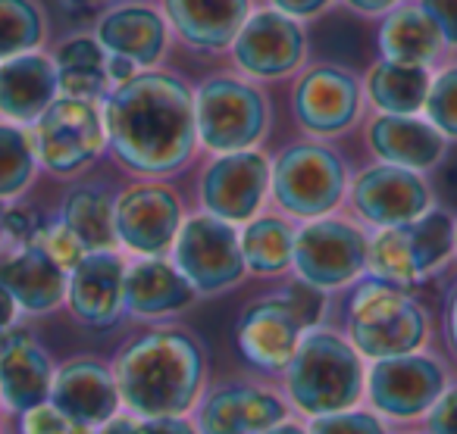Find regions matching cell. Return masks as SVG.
Returning a JSON list of instances; mask_svg holds the SVG:
<instances>
[{
	"instance_id": "obj_1",
	"label": "cell",
	"mask_w": 457,
	"mask_h": 434,
	"mask_svg": "<svg viewBox=\"0 0 457 434\" xmlns=\"http://www.w3.org/2000/svg\"><path fill=\"white\" fill-rule=\"evenodd\" d=\"M104 126L122 166L141 176H170L197 147L195 94L179 76L141 70L107 94Z\"/></svg>"
},
{
	"instance_id": "obj_2",
	"label": "cell",
	"mask_w": 457,
	"mask_h": 434,
	"mask_svg": "<svg viewBox=\"0 0 457 434\" xmlns=\"http://www.w3.org/2000/svg\"><path fill=\"white\" fill-rule=\"evenodd\" d=\"M113 375L129 413L138 419L185 415L207 375L204 350L182 328H154L116 353Z\"/></svg>"
},
{
	"instance_id": "obj_3",
	"label": "cell",
	"mask_w": 457,
	"mask_h": 434,
	"mask_svg": "<svg viewBox=\"0 0 457 434\" xmlns=\"http://www.w3.org/2000/svg\"><path fill=\"white\" fill-rule=\"evenodd\" d=\"M367 388L363 359L342 334L311 328L286 365V390L307 415H326L361 403Z\"/></svg>"
},
{
	"instance_id": "obj_4",
	"label": "cell",
	"mask_w": 457,
	"mask_h": 434,
	"mask_svg": "<svg viewBox=\"0 0 457 434\" xmlns=\"http://www.w3.org/2000/svg\"><path fill=\"white\" fill-rule=\"evenodd\" d=\"M429 322L404 288L370 278L348 303V338L367 359H388L413 353L426 344Z\"/></svg>"
},
{
	"instance_id": "obj_5",
	"label": "cell",
	"mask_w": 457,
	"mask_h": 434,
	"mask_svg": "<svg viewBox=\"0 0 457 434\" xmlns=\"http://www.w3.org/2000/svg\"><path fill=\"white\" fill-rule=\"evenodd\" d=\"M454 253V219L445 209H426L413 222L379 228L367 247V272L379 282L413 288L442 269Z\"/></svg>"
},
{
	"instance_id": "obj_6",
	"label": "cell",
	"mask_w": 457,
	"mask_h": 434,
	"mask_svg": "<svg viewBox=\"0 0 457 434\" xmlns=\"http://www.w3.org/2000/svg\"><path fill=\"white\" fill-rule=\"evenodd\" d=\"M197 141L213 153L251 151L263 138L270 110L254 85L232 76H216L204 82L195 94Z\"/></svg>"
},
{
	"instance_id": "obj_7",
	"label": "cell",
	"mask_w": 457,
	"mask_h": 434,
	"mask_svg": "<svg viewBox=\"0 0 457 434\" xmlns=\"http://www.w3.org/2000/svg\"><path fill=\"white\" fill-rule=\"evenodd\" d=\"M32 147L38 166L54 176H72L95 163L107 147V126L95 101L60 94L32 122Z\"/></svg>"
},
{
	"instance_id": "obj_8",
	"label": "cell",
	"mask_w": 457,
	"mask_h": 434,
	"mask_svg": "<svg viewBox=\"0 0 457 434\" xmlns=\"http://www.w3.org/2000/svg\"><path fill=\"white\" fill-rule=\"evenodd\" d=\"M348 172L326 144H292L273 166V197L286 213L301 219L329 216L342 203Z\"/></svg>"
},
{
	"instance_id": "obj_9",
	"label": "cell",
	"mask_w": 457,
	"mask_h": 434,
	"mask_svg": "<svg viewBox=\"0 0 457 434\" xmlns=\"http://www.w3.org/2000/svg\"><path fill=\"white\" fill-rule=\"evenodd\" d=\"M172 263L197 294H220L242 282L248 272L236 225L213 213L191 216L182 222L172 241Z\"/></svg>"
},
{
	"instance_id": "obj_10",
	"label": "cell",
	"mask_w": 457,
	"mask_h": 434,
	"mask_svg": "<svg viewBox=\"0 0 457 434\" xmlns=\"http://www.w3.org/2000/svg\"><path fill=\"white\" fill-rule=\"evenodd\" d=\"M367 234L345 219L320 216L295 232V272L323 291L351 284L367 272Z\"/></svg>"
},
{
	"instance_id": "obj_11",
	"label": "cell",
	"mask_w": 457,
	"mask_h": 434,
	"mask_svg": "<svg viewBox=\"0 0 457 434\" xmlns=\"http://www.w3.org/2000/svg\"><path fill=\"white\" fill-rule=\"evenodd\" d=\"M448 388V375L438 359L426 353H401V356L373 359L367 375L370 403L388 419H420Z\"/></svg>"
},
{
	"instance_id": "obj_12",
	"label": "cell",
	"mask_w": 457,
	"mask_h": 434,
	"mask_svg": "<svg viewBox=\"0 0 457 434\" xmlns=\"http://www.w3.org/2000/svg\"><path fill=\"white\" fill-rule=\"evenodd\" d=\"M273 182V166L261 151L220 153L201 178L204 209L226 222H251Z\"/></svg>"
},
{
	"instance_id": "obj_13",
	"label": "cell",
	"mask_w": 457,
	"mask_h": 434,
	"mask_svg": "<svg viewBox=\"0 0 457 434\" xmlns=\"http://www.w3.org/2000/svg\"><path fill=\"white\" fill-rule=\"evenodd\" d=\"M116 238L141 257H163L182 228V203L163 184H135L113 201Z\"/></svg>"
},
{
	"instance_id": "obj_14",
	"label": "cell",
	"mask_w": 457,
	"mask_h": 434,
	"mask_svg": "<svg viewBox=\"0 0 457 434\" xmlns=\"http://www.w3.org/2000/svg\"><path fill=\"white\" fill-rule=\"evenodd\" d=\"M304 29L295 16L279 10H257L248 13L245 26L232 41V57L238 70L254 78H282L295 72L304 60Z\"/></svg>"
},
{
	"instance_id": "obj_15",
	"label": "cell",
	"mask_w": 457,
	"mask_h": 434,
	"mask_svg": "<svg viewBox=\"0 0 457 434\" xmlns=\"http://www.w3.org/2000/svg\"><path fill=\"white\" fill-rule=\"evenodd\" d=\"M354 209L361 219H367L376 228L388 225H404L423 216L432 207V191L423 182V176L404 166L379 163L363 169L354 178V191H351Z\"/></svg>"
},
{
	"instance_id": "obj_16",
	"label": "cell",
	"mask_w": 457,
	"mask_h": 434,
	"mask_svg": "<svg viewBox=\"0 0 457 434\" xmlns=\"http://www.w3.org/2000/svg\"><path fill=\"white\" fill-rule=\"evenodd\" d=\"M295 116L313 135H338L361 116V85L338 66H313L295 85Z\"/></svg>"
},
{
	"instance_id": "obj_17",
	"label": "cell",
	"mask_w": 457,
	"mask_h": 434,
	"mask_svg": "<svg viewBox=\"0 0 457 434\" xmlns=\"http://www.w3.org/2000/svg\"><path fill=\"white\" fill-rule=\"evenodd\" d=\"M238 350L254 369L261 372H286L298 350L304 328L295 319V313L279 297H263L245 307L236 328Z\"/></svg>"
},
{
	"instance_id": "obj_18",
	"label": "cell",
	"mask_w": 457,
	"mask_h": 434,
	"mask_svg": "<svg viewBox=\"0 0 457 434\" xmlns=\"http://www.w3.org/2000/svg\"><path fill=\"white\" fill-rule=\"evenodd\" d=\"M288 419V403L254 384H222L204 397L197 434H263Z\"/></svg>"
},
{
	"instance_id": "obj_19",
	"label": "cell",
	"mask_w": 457,
	"mask_h": 434,
	"mask_svg": "<svg viewBox=\"0 0 457 434\" xmlns=\"http://www.w3.org/2000/svg\"><path fill=\"white\" fill-rule=\"evenodd\" d=\"M51 403L63 409V415H70L82 431H91L113 419L122 397L113 369L97 359H70L54 372Z\"/></svg>"
},
{
	"instance_id": "obj_20",
	"label": "cell",
	"mask_w": 457,
	"mask_h": 434,
	"mask_svg": "<svg viewBox=\"0 0 457 434\" xmlns=\"http://www.w3.org/2000/svg\"><path fill=\"white\" fill-rule=\"evenodd\" d=\"M122 282H126V263L113 250L85 253L79 266L70 272L66 300L79 322L91 328H110L126 313L122 303Z\"/></svg>"
},
{
	"instance_id": "obj_21",
	"label": "cell",
	"mask_w": 457,
	"mask_h": 434,
	"mask_svg": "<svg viewBox=\"0 0 457 434\" xmlns=\"http://www.w3.org/2000/svg\"><path fill=\"white\" fill-rule=\"evenodd\" d=\"M54 363L26 328H0V397L13 413L51 400Z\"/></svg>"
},
{
	"instance_id": "obj_22",
	"label": "cell",
	"mask_w": 457,
	"mask_h": 434,
	"mask_svg": "<svg viewBox=\"0 0 457 434\" xmlns=\"http://www.w3.org/2000/svg\"><path fill=\"white\" fill-rule=\"evenodd\" d=\"M60 97L57 63L38 51L20 53L0 63V116L20 126H32Z\"/></svg>"
},
{
	"instance_id": "obj_23",
	"label": "cell",
	"mask_w": 457,
	"mask_h": 434,
	"mask_svg": "<svg viewBox=\"0 0 457 434\" xmlns=\"http://www.w3.org/2000/svg\"><path fill=\"white\" fill-rule=\"evenodd\" d=\"M0 284L13 294L22 313L45 315L66 300L70 272L54 263L38 244H22L0 259Z\"/></svg>"
},
{
	"instance_id": "obj_24",
	"label": "cell",
	"mask_w": 457,
	"mask_h": 434,
	"mask_svg": "<svg viewBox=\"0 0 457 434\" xmlns=\"http://www.w3.org/2000/svg\"><path fill=\"white\" fill-rule=\"evenodd\" d=\"M367 141L382 163L404 166L413 172H426L445 157L448 138L420 116L382 113L367 128Z\"/></svg>"
},
{
	"instance_id": "obj_25",
	"label": "cell",
	"mask_w": 457,
	"mask_h": 434,
	"mask_svg": "<svg viewBox=\"0 0 457 434\" xmlns=\"http://www.w3.org/2000/svg\"><path fill=\"white\" fill-rule=\"evenodd\" d=\"M195 297L197 291L176 269V263H166L160 257H145L138 263L126 266L122 303H126V313L138 315V319L179 313V309L191 307Z\"/></svg>"
},
{
	"instance_id": "obj_26",
	"label": "cell",
	"mask_w": 457,
	"mask_h": 434,
	"mask_svg": "<svg viewBox=\"0 0 457 434\" xmlns=\"http://www.w3.org/2000/svg\"><path fill=\"white\" fill-rule=\"evenodd\" d=\"M166 20L197 51H226L251 13V0H163Z\"/></svg>"
},
{
	"instance_id": "obj_27",
	"label": "cell",
	"mask_w": 457,
	"mask_h": 434,
	"mask_svg": "<svg viewBox=\"0 0 457 434\" xmlns=\"http://www.w3.org/2000/svg\"><path fill=\"white\" fill-rule=\"evenodd\" d=\"M97 45L107 53L126 57L138 66H154L166 51V20L145 4L113 7L97 20Z\"/></svg>"
},
{
	"instance_id": "obj_28",
	"label": "cell",
	"mask_w": 457,
	"mask_h": 434,
	"mask_svg": "<svg viewBox=\"0 0 457 434\" xmlns=\"http://www.w3.org/2000/svg\"><path fill=\"white\" fill-rule=\"evenodd\" d=\"M445 35L423 7H395L379 26V51L386 60L432 66L445 53Z\"/></svg>"
},
{
	"instance_id": "obj_29",
	"label": "cell",
	"mask_w": 457,
	"mask_h": 434,
	"mask_svg": "<svg viewBox=\"0 0 457 434\" xmlns=\"http://www.w3.org/2000/svg\"><path fill=\"white\" fill-rule=\"evenodd\" d=\"M432 72L429 66H411L398 60H382L367 76V97L379 113L417 116L426 107Z\"/></svg>"
},
{
	"instance_id": "obj_30",
	"label": "cell",
	"mask_w": 457,
	"mask_h": 434,
	"mask_svg": "<svg viewBox=\"0 0 457 434\" xmlns=\"http://www.w3.org/2000/svg\"><path fill=\"white\" fill-rule=\"evenodd\" d=\"M60 219L66 222L72 234L82 241L88 253L95 250H113L120 244L116 238V216L113 201L97 188H76L66 194Z\"/></svg>"
},
{
	"instance_id": "obj_31",
	"label": "cell",
	"mask_w": 457,
	"mask_h": 434,
	"mask_svg": "<svg viewBox=\"0 0 457 434\" xmlns=\"http://www.w3.org/2000/svg\"><path fill=\"white\" fill-rule=\"evenodd\" d=\"M242 257L254 275H279L295 259V232L279 216H257L238 232Z\"/></svg>"
},
{
	"instance_id": "obj_32",
	"label": "cell",
	"mask_w": 457,
	"mask_h": 434,
	"mask_svg": "<svg viewBox=\"0 0 457 434\" xmlns=\"http://www.w3.org/2000/svg\"><path fill=\"white\" fill-rule=\"evenodd\" d=\"M45 41V13L35 0H0V63L38 51Z\"/></svg>"
},
{
	"instance_id": "obj_33",
	"label": "cell",
	"mask_w": 457,
	"mask_h": 434,
	"mask_svg": "<svg viewBox=\"0 0 457 434\" xmlns=\"http://www.w3.org/2000/svg\"><path fill=\"white\" fill-rule=\"evenodd\" d=\"M35 157L32 135L20 126L0 122V201H13L32 184L35 178Z\"/></svg>"
},
{
	"instance_id": "obj_34",
	"label": "cell",
	"mask_w": 457,
	"mask_h": 434,
	"mask_svg": "<svg viewBox=\"0 0 457 434\" xmlns=\"http://www.w3.org/2000/svg\"><path fill=\"white\" fill-rule=\"evenodd\" d=\"M426 119L445 135L457 141V63L445 66L432 76L429 94H426Z\"/></svg>"
},
{
	"instance_id": "obj_35",
	"label": "cell",
	"mask_w": 457,
	"mask_h": 434,
	"mask_svg": "<svg viewBox=\"0 0 457 434\" xmlns=\"http://www.w3.org/2000/svg\"><path fill=\"white\" fill-rule=\"evenodd\" d=\"M307 434H388L382 419L376 413H363V409H338V413L311 415Z\"/></svg>"
},
{
	"instance_id": "obj_36",
	"label": "cell",
	"mask_w": 457,
	"mask_h": 434,
	"mask_svg": "<svg viewBox=\"0 0 457 434\" xmlns=\"http://www.w3.org/2000/svg\"><path fill=\"white\" fill-rule=\"evenodd\" d=\"M35 244L41 247V250L47 253V257L54 259L57 266H63L66 272H72L79 266V259L85 257V247H82V241L76 238V234L66 228V222L63 219H57V222H45L41 225V232H38V238H35Z\"/></svg>"
},
{
	"instance_id": "obj_37",
	"label": "cell",
	"mask_w": 457,
	"mask_h": 434,
	"mask_svg": "<svg viewBox=\"0 0 457 434\" xmlns=\"http://www.w3.org/2000/svg\"><path fill=\"white\" fill-rule=\"evenodd\" d=\"M57 72H107V51L97 38H70L54 53Z\"/></svg>"
},
{
	"instance_id": "obj_38",
	"label": "cell",
	"mask_w": 457,
	"mask_h": 434,
	"mask_svg": "<svg viewBox=\"0 0 457 434\" xmlns=\"http://www.w3.org/2000/svg\"><path fill=\"white\" fill-rule=\"evenodd\" d=\"M276 297H279V300L286 303L288 309H292L295 319L301 322V328H304V332L317 328L320 319H323L326 300H323V288H317V284L295 282V284H288V288H282Z\"/></svg>"
},
{
	"instance_id": "obj_39",
	"label": "cell",
	"mask_w": 457,
	"mask_h": 434,
	"mask_svg": "<svg viewBox=\"0 0 457 434\" xmlns=\"http://www.w3.org/2000/svg\"><path fill=\"white\" fill-rule=\"evenodd\" d=\"M20 434H88L63 415V409H57L51 400L38 403V406L20 413Z\"/></svg>"
},
{
	"instance_id": "obj_40",
	"label": "cell",
	"mask_w": 457,
	"mask_h": 434,
	"mask_svg": "<svg viewBox=\"0 0 457 434\" xmlns=\"http://www.w3.org/2000/svg\"><path fill=\"white\" fill-rule=\"evenodd\" d=\"M426 434H457V384L445 388L426 413Z\"/></svg>"
},
{
	"instance_id": "obj_41",
	"label": "cell",
	"mask_w": 457,
	"mask_h": 434,
	"mask_svg": "<svg viewBox=\"0 0 457 434\" xmlns=\"http://www.w3.org/2000/svg\"><path fill=\"white\" fill-rule=\"evenodd\" d=\"M41 225H45V222H41L38 216H35L32 209H26V207H13V209H7V213H4V234H7L16 247L35 244Z\"/></svg>"
},
{
	"instance_id": "obj_42",
	"label": "cell",
	"mask_w": 457,
	"mask_h": 434,
	"mask_svg": "<svg viewBox=\"0 0 457 434\" xmlns=\"http://www.w3.org/2000/svg\"><path fill=\"white\" fill-rule=\"evenodd\" d=\"M420 7L436 20V26L442 29L445 45L457 47V0H420Z\"/></svg>"
},
{
	"instance_id": "obj_43",
	"label": "cell",
	"mask_w": 457,
	"mask_h": 434,
	"mask_svg": "<svg viewBox=\"0 0 457 434\" xmlns=\"http://www.w3.org/2000/svg\"><path fill=\"white\" fill-rule=\"evenodd\" d=\"M138 434H197L185 415H160V419H141Z\"/></svg>"
},
{
	"instance_id": "obj_44",
	"label": "cell",
	"mask_w": 457,
	"mask_h": 434,
	"mask_svg": "<svg viewBox=\"0 0 457 434\" xmlns=\"http://www.w3.org/2000/svg\"><path fill=\"white\" fill-rule=\"evenodd\" d=\"M273 10L286 16H295V20H307V16H317L329 7V0H270Z\"/></svg>"
},
{
	"instance_id": "obj_45",
	"label": "cell",
	"mask_w": 457,
	"mask_h": 434,
	"mask_svg": "<svg viewBox=\"0 0 457 434\" xmlns=\"http://www.w3.org/2000/svg\"><path fill=\"white\" fill-rule=\"evenodd\" d=\"M141 66L138 63H132V60H126V57H116V53H107V78H110V85H122V82H129V78L138 72Z\"/></svg>"
},
{
	"instance_id": "obj_46",
	"label": "cell",
	"mask_w": 457,
	"mask_h": 434,
	"mask_svg": "<svg viewBox=\"0 0 457 434\" xmlns=\"http://www.w3.org/2000/svg\"><path fill=\"white\" fill-rule=\"evenodd\" d=\"M138 415H113L104 425L91 428L88 434H138Z\"/></svg>"
},
{
	"instance_id": "obj_47",
	"label": "cell",
	"mask_w": 457,
	"mask_h": 434,
	"mask_svg": "<svg viewBox=\"0 0 457 434\" xmlns=\"http://www.w3.org/2000/svg\"><path fill=\"white\" fill-rule=\"evenodd\" d=\"M351 10L357 13H367V16H379V13H388L401 4V0H345Z\"/></svg>"
},
{
	"instance_id": "obj_48",
	"label": "cell",
	"mask_w": 457,
	"mask_h": 434,
	"mask_svg": "<svg viewBox=\"0 0 457 434\" xmlns=\"http://www.w3.org/2000/svg\"><path fill=\"white\" fill-rule=\"evenodd\" d=\"M445 332H448V344L457 353V288L451 291L448 307H445Z\"/></svg>"
},
{
	"instance_id": "obj_49",
	"label": "cell",
	"mask_w": 457,
	"mask_h": 434,
	"mask_svg": "<svg viewBox=\"0 0 457 434\" xmlns=\"http://www.w3.org/2000/svg\"><path fill=\"white\" fill-rule=\"evenodd\" d=\"M16 300H13V294H10L4 284H0V328H10V325H16Z\"/></svg>"
},
{
	"instance_id": "obj_50",
	"label": "cell",
	"mask_w": 457,
	"mask_h": 434,
	"mask_svg": "<svg viewBox=\"0 0 457 434\" xmlns=\"http://www.w3.org/2000/svg\"><path fill=\"white\" fill-rule=\"evenodd\" d=\"M263 434H307V428H301V425H295V422H279L276 428H270V431H263Z\"/></svg>"
},
{
	"instance_id": "obj_51",
	"label": "cell",
	"mask_w": 457,
	"mask_h": 434,
	"mask_svg": "<svg viewBox=\"0 0 457 434\" xmlns=\"http://www.w3.org/2000/svg\"><path fill=\"white\" fill-rule=\"evenodd\" d=\"M0 238H4V213H0Z\"/></svg>"
},
{
	"instance_id": "obj_52",
	"label": "cell",
	"mask_w": 457,
	"mask_h": 434,
	"mask_svg": "<svg viewBox=\"0 0 457 434\" xmlns=\"http://www.w3.org/2000/svg\"><path fill=\"white\" fill-rule=\"evenodd\" d=\"M454 253H457V222H454Z\"/></svg>"
},
{
	"instance_id": "obj_53",
	"label": "cell",
	"mask_w": 457,
	"mask_h": 434,
	"mask_svg": "<svg viewBox=\"0 0 457 434\" xmlns=\"http://www.w3.org/2000/svg\"><path fill=\"white\" fill-rule=\"evenodd\" d=\"M0 406H4V397H0Z\"/></svg>"
},
{
	"instance_id": "obj_54",
	"label": "cell",
	"mask_w": 457,
	"mask_h": 434,
	"mask_svg": "<svg viewBox=\"0 0 457 434\" xmlns=\"http://www.w3.org/2000/svg\"><path fill=\"white\" fill-rule=\"evenodd\" d=\"M82 4H91V0H82Z\"/></svg>"
},
{
	"instance_id": "obj_55",
	"label": "cell",
	"mask_w": 457,
	"mask_h": 434,
	"mask_svg": "<svg viewBox=\"0 0 457 434\" xmlns=\"http://www.w3.org/2000/svg\"><path fill=\"white\" fill-rule=\"evenodd\" d=\"M0 434H4V431H0Z\"/></svg>"
}]
</instances>
